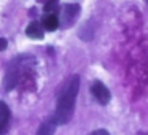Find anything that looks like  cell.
I'll return each mask as SVG.
<instances>
[{
  "label": "cell",
  "instance_id": "cell-2",
  "mask_svg": "<svg viewBox=\"0 0 148 135\" xmlns=\"http://www.w3.org/2000/svg\"><path fill=\"white\" fill-rule=\"evenodd\" d=\"M80 11H81V7L78 3H67V5H64L62 13H61V24L64 27L73 26V22L78 19V16H80Z\"/></svg>",
  "mask_w": 148,
  "mask_h": 135
},
{
  "label": "cell",
  "instance_id": "cell-3",
  "mask_svg": "<svg viewBox=\"0 0 148 135\" xmlns=\"http://www.w3.org/2000/svg\"><path fill=\"white\" fill-rule=\"evenodd\" d=\"M91 92H92V95L96 97V100L100 105H107L110 102V99H112V94H110V91L107 89V86L102 81H94L92 87H91Z\"/></svg>",
  "mask_w": 148,
  "mask_h": 135
},
{
  "label": "cell",
  "instance_id": "cell-6",
  "mask_svg": "<svg viewBox=\"0 0 148 135\" xmlns=\"http://www.w3.org/2000/svg\"><path fill=\"white\" fill-rule=\"evenodd\" d=\"M26 33L29 38H34V40H43V37H45L43 26L38 22H30V26L26 29Z\"/></svg>",
  "mask_w": 148,
  "mask_h": 135
},
{
  "label": "cell",
  "instance_id": "cell-8",
  "mask_svg": "<svg viewBox=\"0 0 148 135\" xmlns=\"http://www.w3.org/2000/svg\"><path fill=\"white\" fill-rule=\"evenodd\" d=\"M56 125H58V122H56V119H48V121H45L42 124V127L38 129V134L40 135H46V134H53L56 129Z\"/></svg>",
  "mask_w": 148,
  "mask_h": 135
},
{
  "label": "cell",
  "instance_id": "cell-5",
  "mask_svg": "<svg viewBox=\"0 0 148 135\" xmlns=\"http://www.w3.org/2000/svg\"><path fill=\"white\" fill-rule=\"evenodd\" d=\"M10 119H11L10 108H8V105L5 102H2V100H0V134H5V132L8 130Z\"/></svg>",
  "mask_w": 148,
  "mask_h": 135
},
{
  "label": "cell",
  "instance_id": "cell-1",
  "mask_svg": "<svg viewBox=\"0 0 148 135\" xmlns=\"http://www.w3.org/2000/svg\"><path fill=\"white\" fill-rule=\"evenodd\" d=\"M78 89H80L78 75H72L61 87V92L58 95V103H56V113L53 116L58 124H67L72 119L75 113V100L78 95Z\"/></svg>",
  "mask_w": 148,
  "mask_h": 135
},
{
  "label": "cell",
  "instance_id": "cell-9",
  "mask_svg": "<svg viewBox=\"0 0 148 135\" xmlns=\"http://www.w3.org/2000/svg\"><path fill=\"white\" fill-rule=\"evenodd\" d=\"M59 7V0H48L45 3V11L46 13H56Z\"/></svg>",
  "mask_w": 148,
  "mask_h": 135
},
{
  "label": "cell",
  "instance_id": "cell-10",
  "mask_svg": "<svg viewBox=\"0 0 148 135\" xmlns=\"http://www.w3.org/2000/svg\"><path fill=\"white\" fill-rule=\"evenodd\" d=\"M7 40L5 38H0V51H5V49H7Z\"/></svg>",
  "mask_w": 148,
  "mask_h": 135
},
{
  "label": "cell",
  "instance_id": "cell-11",
  "mask_svg": "<svg viewBox=\"0 0 148 135\" xmlns=\"http://www.w3.org/2000/svg\"><path fill=\"white\" fill-rule=\"evenodd\" d=\"M92 135H108V132H107L105 129H100V130H94Z\"/></svg>",
  "mask_w": 148,
  "mask_h": 135
},
{
  "label": "cell",
  "instance_id": "cell-12",
  "mask_svg": "<svg viewBox=\"0 0 148 135\" xmlns=\"http://www.w3.org/2000/svg\"><path fill=\"white\" fill-rule=\"evenodd\" d=\"M147 3H148V0H147Z\"/></svg>",
  "mask_w": 148,
  "mask_h": 135
},
{
  "label": "cell",
  "instance_id": "cell-7",
  "mask_svg": "<svg viewBox=\"0 0 148 135\" xmlns=\"http://www.w3.org/2000/svg\"><path fill=\"white\" fill-rule=\"evenodd\" d=\"M42 26H43V29H45V30L54 32V30L59 27V19H58V16H56V14H53V13H48L45 18H43Z\"/></svg>",
  "mask_w": 148,
  "mask_h": 135
},
{
  "label": "cell",
  "instance_id": "cell-4",
  "mask_svg": "<svg viewBox=\"0 0 148 135\" xmlns=\"http://www.w3.org/2000/svg\"><path fill=\"white\" fill-rule=\"evenodd\" d=\"M19 78H21L19 65H18V62H11L10 67H8V70H7V76H5V89L11 91L13 87H16Z\"/></svg>",
  "mask_w": 148,
  "mask_h": 135
}]
</instances>
